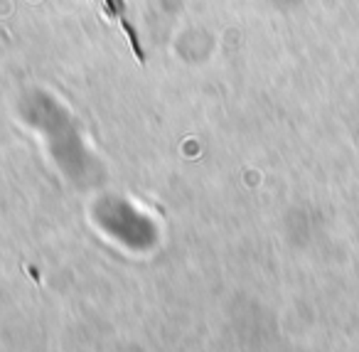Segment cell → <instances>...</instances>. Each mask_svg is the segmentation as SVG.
<instances>
[{
    "label": "cell",
    "instance_id": "6da1fadb",
    "mask_svg": "<svg viewBox=\"0 0 359 352\" xmlns=\"http://www.w3.org/2000/svg\"><path fill=\"white\" fill-rule=\"evenodd\" d=\"M101 8H104L106 13H109V18H114V20H118L121 25H123V30L128 32L130 37V47H133L135 57H138V62L143 65L145 62V55H143V47H140V37H138V30H135L133 25H130L128 15H126V3L123 0H96Z\"/></svg>",
    "mask_w": 359,
    "mask_h": 352
}]
</instances>
